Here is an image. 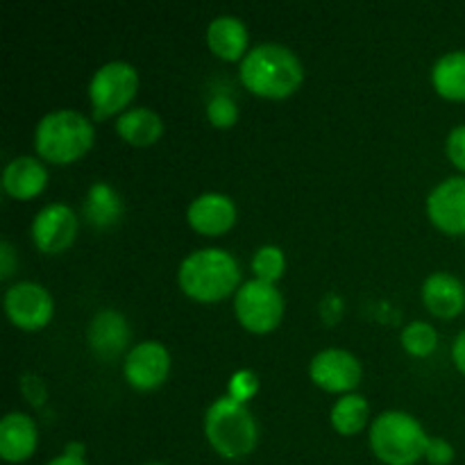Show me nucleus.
I'll return each instance as SVG.
<instances>
[{"label": "nucleus", "mask_w": 465, "mask_h": 465, "mask_svg": "<svg viewBox=\"0 0 465 465\" xmlns=\"http://www.w3.org/2000/svg\"><path fill=\"white\" fill-rule=\"evenodd\" d=\"M241 84L257 98L284 100L300 89L304 68L298 54L282 44H259L250 48L239 66Z\"/></svg>", "instance_id": "obj_1"}, {"label": "nucleus", "mask_w": 465, "mask_h": 465, "mask_svg": "<svg viewBox=\"0 0 465 465\" xmlns=\"http://www.w3.org/2000/svg\"><path fill=\"white\" fill-rule=\"evenodd\" d=\"M177 284L195 302H221L241 289L239 262L223 248L195 250L180 263Z\"/></svg>", "instance_id": "obj_2"}, {"label": "nucleus", "mask_w": 465, "mask_h": 465, "mask_svg": "<svg viewBox=\"0 0 465 465\" xmlns=\"http://www.w3.org/2000/svg\"><path fill=\"white\" fill-rule=\"evenodd\" d=\"M94 123L75 109H54L45 114L35 130V150L41 162L75 163L94 148Z\"/></svg>", "instance_id": "obj_3"}, {"label": "nucleus", "mask_w": 465, "mask_h": 465, "mask_svg": "<svg viewBox=\"0 0 465 465\" xmlns=\"http://www.w3.org/2000/svg\"><path fill=\"white\" fill-rule=\"evenodd\" d=\"M204 436L218 457L239 461L257 448L259 427L248 404L225 395L213 400L204 413Z\"/></svg>", "instance_id": "obj_4"}, {"label": "nucleus", "mask_w": 465, "mask_h": 465, "mask_svg": "<svg viewBox=\"0 0 465 465\" xmlns=\"http://www.w3.org/2000/svg\"><path fill=\"white\" fill-rule=\"evenodd\" d=\"M430 439L418 418L407 411H384L371 425L372 454L386 465H416L425 459Z\"/></svg>", "instance_id": "obj_5"}, {"label": "nucleus", "mask_w": 465, "mask_h": 465, "mask_svg": "<svg viewBox=\"0 0 465 465\" xmlns=\"http://www.w3.org/2000/svg\"><path fill=\"white\" fill-rule=\"evenodd\" d=\"M139 91V73L123 59L103 64L89 82V100L95 118L121 116Z\"/></svg>", "instance_id": "obj_6"}, {"label": "nucleus", "mask_w": 465, "mask_h": 465, "mask_svg": "<svg viewBox=\"0 0 465 465\" xmlns=\"http://www.w3.org/2000/svg\"><path fill=\"white\" fill-rule=\"evenodd\" d=\"M234 316L250 334H271L284 316V298L275 284L250 280L234 295Z\"/></svg>", "instance_id": "obj_7"}, {"label": "nucleus", "mask_w": 465, "mask_h": 465, "mask_svg": "<svg viewBox=\"0 0 465 465\" xmlns=\"http://www.w3.org/2000/svg\"><path fill=\"white\" fill-rule=\"evenodd\" d=\"M5 313L21 331H39L54 316V302L48 289L36 282H18L5 291Z\"/></svg>", "instance_id": "obj_8"}, {"label": "nucleus", "mask_w": 465, "mask_h": 465, "mask_svg": "<svg viewBox=\"0 0 465 465\" xmlns=\"http://www.w3.org/2000/svg\"><path fill=\"white\" fill-rule=\"evenodd\" d=\"M361 363L348 350L330 348L318 352L309 363V377L327 393L348 395L361 384Z\"/></svg>", "instance_id": "obj_9"}, {"label": "nucleus", "mask_w": 465, "mask_h": 465, "mask_svg": "<svg viewBox=\"0 0 465 465\" xmlns=\"http://www.w3.org/2000/svg\"><path fill=\"white\" fill-rule=\"evenodd\" d=\"M171 372V352L159 341H143L132 345L123 361V377L136 391L159 389Z\"/></svg>", "instance_id": "obj_10"}, {"label": "nucleus", "mask_w": 465, "mask_h": 465, "mask_svg": "<svg viewBox=\"0 0 465 465\" xmlns=\"http://www.w3.org/2000/svg\"><path fill=\"white\" fill-rule=\"evenodd\" d=\"M77 216L68 204H45L32 221V241L44 254H62L75 243Z\"/></svg>", "instance_id": "obj_11"}, {"label": "nucleus", "mask_w": 465, "mask_h": 465, "mask_svg": "<svg viewBox=\"0 0 465 465\" xmlns=\"http://www.w3.org/2000/svg\"><path fill=\"white\" fill-rule=\"evenodd\" d=\"M427 216L450 236L465 234V177H448L431 189L427 198Z\"/></svg>", "instance_id": "obj_12"}, {"label": "nucleus", "mask_w": 465, "mask_h": 465, "mask_svg": "<svg viewBox=\"0 0 465 465\" xmlns=\"http://www.w3.org/2000/svg\"><path fill=\"white\" fill-rule=\"evenodd\" d=\"M130 325H127L125 316L118 313L116 309H103V312L95 313L89 322V330H86L91 352L100 361H114V359L121 357L130 345Z\"/></svg>", "instance_id": "obj_13"}, {"label": "nucleus", "mask_w": 465, "mask_h": 465, "mask_svg": "<svg viewBox=\"0 0 465 465\" xmlns=\"http://www.w3.org/2000/svg\"><path fill=\"white\" fill-rule=\"evenodd\" d=\"M236 204L225 193H203L186 209L191 230L200 236H223L236 225Z\"/></svg>", "instance_id": "obj_14"}, {"label": "nucleus", "mask_w": 465, "mask_h": 465, "mask_svg": "<svg viewBox=\"0 0 465 465\" xmlns=\"http://www.w3.org/2000/svg\"><path fill=\"white\" fill-rule=\"evenodd\" d=\"M39 445V430L27 413L12 411L0 420V459L23 463L32 459Z\"/></svg>", "instance_id": "obj_15"}, {"label": "nucleus", "mask_w": 465, "mask_h": 465, "mask_svg": "<svg viewBox=\"0 0 465 465\" xmlns=\"http://www.w3.org/2000/svg\"><path fill=\"white\" fill-rule=\"evenodd\" d=\"M48 186V171L41 163L39 157H23L12 159L3 171V189L9 198L14 200H35Z\"/></svg>", "instance_id": "obj_16"}, {"label": "nucleus", "mask_w": 465, "mask_h": 465, "mask_svg": "<svg viewBox=\"0 0 465 465\" xmlns=\"http://www.w3.org/2000/svg\"><path fill=\"white\" fill-rule=\"evenodd\" d=\"M422 302L431 316L457 318L465 309V289L459 277L452 272H431L422 284Z\"/></svg>", "instance_id": "obj_17"}, {"label": "nucleus", "mask_w": 465, "mask_h": 465, "mask_svg": "<svg viewBox=\"0 0 465 465\" xmlns=\"http://www.w3.org/2000/svg\"><path fill=\"white\" fill-rule=\"evenodd\" d=\"M248 27L236 16H218L207 27V45L223 62H243L248 50Z\"/></svg>", "instance_id": "obj_18"}, {"label": "nucleus", "mask_w": 465, "mask_h": 465, "mask_svg": "<svg viewBox=\"0 0 465 465\" xmlns=\"http://www.w3.org/2000/svg\"><path fill=\"white\" fill-rule=\"evenodd\" d=\"M116 132L132 148H150L163 136V121L154 109L132 107L118 116Z\"/></svg>", "instance_id": "obj_19"}, {"label": "nucleus", "mask_w": 465, "mask_h": 465, "mask_svg": "<svg viewBox=\"0 0 465 465\" xmlns=\"http://www.w3.org/2000/svg\"><path fill=\"white\" fill-rule=\"evenodd\" d=\"M125 204L118 191L107 182H95L89 189L84 200V218L98 230L112 227L121 221Z\"/></svg>", "instance_id": "obj_20"}, {"label": "nucleus", "mask_w": 465, "mask_h": 465, "mask_svg": "<svg viewBox=\"0 0 465 465\" xmlns=\"http://www.w3.org/2000/svg\"><path fill=\"white\" fill-rule=\"evenodd\" d=\"M431 84L436 94L452 103L465 100V50L443 54L431 68Z\"/></svg>", "instance_id": "obj_21"}, {"label": "nucleus", "mask_w": 465, "mask_h": 465, "mask_svg": "<svg viewBox=\"0 0 465 465\" xmlns=\"http://www.w3.org/2000/svg\"><path fill=\"white\" fill-rule=\"evenodd\" d=\"M368 418H371L368 400L357 393L341 395V398L336 400L334 407H331V413H330L331 427H334V431H339L341 436L361 434L368 425Z\"/></svg>", "instance_id": "obj_22"}, {"label": "nucleus", "mask_w": 465, "mask_h": 465, "mask_svg": "<svg viewBox=\"0 0 465 465\" xmlns=\"http://www.w3.org/2000/svg\"><path fill=\"white\" fill-rule=\"evenodd\" d=\"M400 343H402L404 352H409L416 359H427L430 354L436 352L439 348V331L434 325L425 321H413L400 334Z\"/></svg>", "instance_id": "obj_23"}, {"label": "nucleus", "mask_w": 465, "mask_h": 465, "mask_svg": "<svg viewBox=\"0 0 465 465\" xmlns=\"http://www.w3.org/2000/svg\"><path fill=\"white\" fill-rule=\"evenodd\" d=\"M286 271V257L282 248L277 245H263L254 252L252 257V272L254 280L268 282V284H277Z\"/></svg>", "instance_id": "obj_24"}, {"label": "nucleus", "mask_w": 465, "mask_h": 465, "mask_svg": "<svg viewBox=\"0 0 465 465\" xmlns=\"http://www.w3.org/2000/svg\"><path fill=\"white\" fill-rule=\"evenodd\" d=\"M207 118L213 127L218 130H230L239 121V107L234 100L225 94H218L209 100L207 104Z\"/></svg>", "instance_id": "obj_25"}, {"label": "nucleus", "mask_w": 465, "mask_h": 465, "mask_svg": "<svg viewBox=\"0 0 465 465\" xmlns=\"http://www.w3.org/2000/svg\"><path fill=\"white\" fill-rule=\"evenodd\" d=\"M259 391V377L252 371H239L232 375L230 380V398L239 400V402H248L257 395Z\"/></svg>", "instance_id": "obj_26"}, {"label": "nucleus", "mask_w": 465, "mask_h": 465, "mask_svg": "<svg viewBox=\"0 0 465 465\" xmlns=\"http://www.w3.org/2000/svg\"><path fill=\"white\" fill-rule=\"evenodd\" d=\"M445 153H448L450 162L465 173V125H457L450 132L448 141H445Z\"/></svg>", "instance_id": "obj_27"}, {"label": "nucleus", "mask_w": 465, "mask_h": 465, "mask_svg": "<svg viewBox=\"0 0 465 465\" xmlns=\"http://www.w3.org/2000/svg\"><path fill=\"white\" fill-rule=\"evenodd\" d=\"M425 459L431 465H450L454 461V448L445 439H430Z\"/></svg>", "instance_id": "obj_28"}, {"label": "nucleus", "mask_w": 465, "mask_h": 465, "mask_svg": "<svg viewBox=\"0 0 465 465\" xmlns=\"http://www.w3.org/2000/svg\"><path fill=\"white\" fill-rule=\"evenodd\" d=\"M18 266V259H16V250L12 248L9 241H3L0 243V280H9L14 275Z\"/></svg>", "instance_id": "obj_29"}, {"label": "nucleus", "mask_w": 465, "mask_h": 465, "mask_svg": "<svg viewBox=\"0 0 465 465\" xmlns=\"http://www.w3.org/2000/svg\"><path fill=\"white\" fill-rule=\"evenodd\" d=\"M452 361L457 366V371L465 375V330L454 339L452 345Z\"/></svg>", "instance_id": "obj_30"}, {"label": "nucleus", "mask_w": 465, "mask_h": 465, "mask_svg": "<svg viewBox=\"0 0 465 465\" xmlns=\"http://www.w3.org/2000/svg\"><path fill=\"white\" fill-rule=\"evenodd\" d=\"M48 465H89L84 461V457H73V454H59V457H54L53 461H48Z\"/></svg>", "instance_id": "obj_31"}, {"label": "nucleus", "mask_w": 465, "mask_h": 465, "mask_svg": "<svg viewBox=\"0 0 465 465\" xmlns=\"http://www.w3.org/2000/svg\"><path fill=\"white\" fill-rule=\"evenodd\" d=\"M148 465H163V463H148Z\"/></svg>", "instance_id": "obj_32"}]
</instances>
